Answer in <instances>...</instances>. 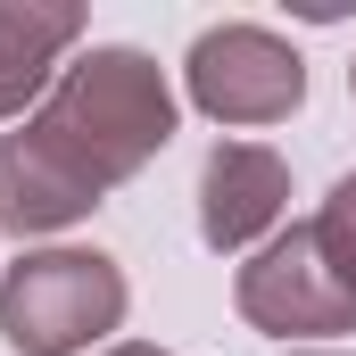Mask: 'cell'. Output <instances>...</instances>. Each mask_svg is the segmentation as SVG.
Returning <instances> with one entry per match:
<instances>
[{
	"instance_id": "cell-9",
	"label": "cell",
	"mask_w": 356,
	"mask_h": 356,
	"mask_svg": "<svg viewBox=\"0 0 356 356\" xmlns=\"http://www.w3.org/2000/svg\"><path fill=\"white\" fill-rule=\"evenodd\" d=\"M282 356H340V348H282Z\"/></svg>"
},
{
	"instance_id": "cell-2",
	"label": "cell",
	"mask_w": 356,
	"mask_h": 356,
	"mask_svg": "<svg viewBox=\"0 0 356 356\" xmlns=\"http://www.w3.org/2000/svg\"><path fill=\"white\" fill-rule=\"evenodd\" d=\"M133 307L108 249H25L0 273V340L17 356H91Z\"/></svg>"
},
{
	"instance_id": "cell-6",
	"label": "cell",
	"mask_w": 356,
	"mask_h": 356,
	"mask_svg": "<svg viewBox=\"0 0 356 356\" xmlns=\"http://www.w3.org/2000/svg\"><path fill=\"white\" fill-rule=\"evenodd\" d=\"M83 42L75 0H0V124L33 116Z\"/></svg>"
},
{
	"instance_id": "cell-3",
	"label": "cell",
	"mask_w": 356,
	"mask_h": 356,
	"mask_svg": "<svg viewBox=\"0 0 356 356\" xmlns=\"http://www.w3.org/2000/svg\"><path fill=\"white\" fill-rule=\"evenodd\" d=\"M232 298H241L249 332H273V340H340V332H356V273L340 266L323 224L273 232L241 266Z\"/></svg>"
},
{
	"instance_id": "cell-5",
	"label": "cell",
	"mask_w": 356,
	"mask_h": 356,
	"mask_svg": "<svg viewBox=\"0 0 356 356\" xmlns=\"http://www.w3.org/2000/svg\"><path fill=\"white\" fill-rule=\"evenodd\" d=\"M282 207H290L282 149H266V141H216L207 149V166H199V241L216 257L257 249L273 224H282Z\"/></svg>"
},
{
	"instance_id": "cell-10",
	"label": "cell",
	"mask_w": 356,
	"mask_h": 356,
	"mask_svg": "<svg viewBox=\"0 0 356 356\" xmlns=\"http://www.w3.org/2000/svg\"><path fill=\"white\" fill-rule=\"evenodd\" d=\"M348 91H356V67H348Z\"/></svg>"
},
{
	"instance_id": "cell-4",
	"label": "cell",
	"mask_w": 356,
	"mask_h": 356,
	"mask_svg": "<svg viewBox=\"0 0 356 356\" xmlns=\"http://www.w3.org/2000/svg\"><path fill=\"white\" fill-rule=\"evenodd\" d=\"M191 108L216 124H282L307 99V58L273 25H207L182 58Z\"/></svg>"
},
{
	"instance_id": "cell-1",
	"label": "cell",
	"mask_w": 356,
	"mask_h": 356,
	"mask_svg": "<svg viewBox=\"0 0 356 356\" xmlns=\"http://www.w3.org/2000/svg\"><path fill=\"white\" fill-rule=\"evenodd\" d=\"M166 141H175L166 67L133 42H91L83 58H67L50 99L17 133H0V224L17 241L67 232Z\"/></svg>"
},
{
	"instance_id": "cell-7",
	"label": "cell",
	"mask_w": 356,
	"mask_h": 356,
	"mask_svg": "<svg viewBox=\"0 0 356 356\" xmlns=\"http://www.w3.org/2000/svg\"><path fill=\"white\" fill-rule=\"evenodd\" d=\"M323 232H332V249H340V266L356 273V175L332 182V199H323V216H315Z\"/></svg>"
},
{
	"instance_id": "cell-8",
	"label": "cell",
	"mask_w": 356,
	"mask_h": 356,
	"mask_svg": "<svg viewBox=\"0 0 356 356\" xmlns=\"http://www.w3.org/2000/svg\"><path fill=\"white\" fill-rule=\"evenodd\" d=\"M99 356H166V348H149V340H124V348H99Z\"/></svg>"
}]
</instances>
